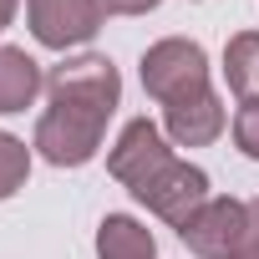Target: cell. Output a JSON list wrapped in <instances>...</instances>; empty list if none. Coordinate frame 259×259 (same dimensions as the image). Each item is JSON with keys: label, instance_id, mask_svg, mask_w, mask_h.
Here are the masks:
<instances>
[{"label": "cell", "instance_id": "obj_7", "mask_svg": "<svg viewBox=\"0 0 259 259\" xmlns=\"http://www.w3.org/2000/svg\"><path fill=\"white\" fill-rule=\"evenodd\" d=\"M173 158V148H168V138H163V127L158 122H148V117H133L117 133V143H112V153H107V173L133 193L158 163H168Z\"/></svg>", "mask_w": 259, "mask_h": 259}, {"label": "cell", "instance_id": "obj_4", "mask_svg": "<svg viewBox=\"0 0 259 259\" xmlns=\"http://www.w3.org/2000/svg\"><path fill=\"white\" fill-rule=\"evenodd\" d=\"M46 92H51V102H66V107H87V112L112 117L117 102H122V76H117V66L107 56H71V61L51 66Z\"/></svg>", "mask_w": 259, "mask_h": 259}, {"label": "cell", "instance_id": "obj_13", "mask_svg": "<svg viewBox=\"0 0 259 259\" xmlns=\"http://www.w3.org/2000/svg\"><path fill=\"white\" fill-rule=\"evenodd\" d=\"M234 143H239L244 158L259 163V102H244V107H239V117H234Z\"/></svg>", "mask_w": 259, "mask_h": 259}, {"label": "cell", "instance_id": "obj_12", "mask_svg": "<svg viewBox=\"0 0 259 259\" xmlns=\"http://www.w3.org/2000/svg\"><path fill=\"white\" fill-rule=\"evenodd\" d=\"M31 178V148L11 133H0V198H16Z\"/></svg>", "mask_w": 259, "mask_h": 259}, {"label": "cell", "instance_id": "obj_11", "mask_svg": "<svg viewBox=\"0 0 259 259\" xmlns=\"http://www.w3.org/2000/svg\"><path fill=\"white\" fill-rule=\"evenodd\" d=\"M224 81L239 102H259V31H239L224 46Z\"/></svg>", "mask_w": 259, "mask_h": 259}, {"label": "cell", "instance_id": "obj_8", "mask_svg": "<svg viewBox=\"0 0 259 259\" xmlns=\"http://www.w3.org/2000/svg\"><path fill=\"white\" fill-rule=\"evenodd\" d=\"M163 127H168V138H173L178 148H208V143L224 133V102H219L213 87H208V92H198V97H188V102L163 107Z\"/></svg>", "mask_w": 259, "mask_h": 259}, {"label": "cell", "instance_id": "obj_3", "mask_svg": "<svg viewBox=\"0 0 259 259\" xmlns=\"http://www.w3.org/2000/svg\"><path fill=\"white\" fill-rule=\"evenodd\" d=\"M133 198H138L148 213H158L168 229H183V224L208 203V173L193 168V163H183V158H168V163H158V168L133 188Z\"/></svg>", "mask_w": 259, "mask_h": 259}, {"label": "cell", "instance_id": "obj_2", "mask_svg": "<svg viewBox=\"0 0 259 259\" xmlns=\"http://www.w3.org/2000/svg\"><path fill=\"white\" fill-rule=\"evenodd\" d=\"M102 133H107V117L102 112H87V107H66V102H51L36 122V153L51 163V168H81L97 158L102 148Z\"/></svg>", "mask_w": 259, "mask_h": 259}, {"label": "cell", "instance_id": "obj_6", "mask_svg": "<svg viewBox=\"0 0 259 259\" xmlns=\"http://www.w3.org/2000/svg\"><path fill=\"white\" fill-rule=\"evenodd\" d=\"M178 239L198 254V259H234L249 239V203L239 198H208L183 229Z\"/></svg>", "mask_w": 259, "mask_h": 259}, {"label": "cell", "instance_id": "obj_16", "mask_svg": "<svg viewBox=\"0 0 259 259\" xmlns=\"http://www.w3.org/2000/svg\"><path fill=\"white\" fill-rule=\"evenodd\" d=\"M11 21H16V0H0V31H6Z\"/></svg>", "mask_w": 259, "mask_h": 259}, {"label": "cell", "instance_id": "obj_14", "mask_svg": "<svg viewBox=\"0 0 259 259\" xmlns=\"http://www.w3.org/2000/svg\"><path fill=\"white\" fill-rule=\"evenodd\" d=\"M163 0H102V11L107 16H148V11H158Z\"/></svg>", "mask_w": 259, "mask_h": 259}, {"label": "cell", "instance_id": "obj_5", "mask_svg": "<svg viewBox=\"0 0 259 259\" xmlns=\"http://www.w3.org/2000/svg\"><path fill=\"white\" fill-rule=\"evenodd\" d=\"M102 21H107L102 0H26V26L46 51L87 46L102 31Z\"/></svg>", "mask_w": 259, "mask_h": 259}, {"label": "cell", "instance_id": "obj_10", "mask_svg": "<svg viewBox=\"0 0 259 259\" xmlns=\"http://www.w3.org/2000/svg\"><path fill=\"white\" fill-rule=\"evenodd\" d=\"M41 87L46 76L21 46H0V112H26Z\"/></svg>", "mask_w": 259, "mask_h": 259}, {"label": "cell", "instance_id": "obj_9", "mask_svg": "<svg viewBox=\"0 0 259 259\" xmlns=\"http://www.w3.org/2000/svg\"><path fill=\"white\" fill-rule=\"evenodd\" d=\"M97 259H158V239L133 213H107L97 229Z\"/></svg>", "mask_w": 259, "mask_h": 259}, {"label": "cell", "instance_id": "obj_15", "mask_svg": "<svg viewBox=\"0 0 259 259\" xmlns=\"http://www.w3.org/2000/svg\"><path fill=\"white\" fill-rule=\"evenodd\" d=\"M239 254H259V198L249 203V239H244V249H239ZM239 254H234V259H239Z\"/></svg>", "mask_w": 259, "mask_h": 259}, {"label": "cell", "instance_id": "obj_17", "mask_svg": "<svg viewBox=\"0 0 259 259\" xmlns=\"http://www.w3.org/2000/svg\"><path fill=\"white\" fill-rule=\"evenodd\" d=\"M239 259H259V254H239Z\"/></svg>", "mask_w": 259, "mask_h": 259}, {"label": "cell", "instance_id": "obj_1", "mask_svg": "<svg viewBox=\"0 0 259 259\" xmlns=\"http://www.w3.org/2000/svg\"><path fill=\"white\" fill-rule=\"evenodd\" d=\"M143 87L163 107L208 92V56H203V46L188 41V36H168V41L148 46L143 51Z\"/></svg>", "mask_w": 259, "mask_h": 259}]
</instances>
